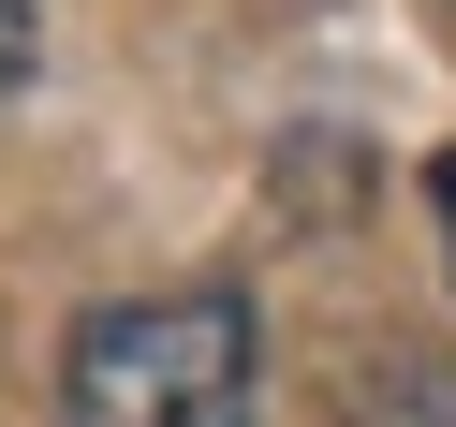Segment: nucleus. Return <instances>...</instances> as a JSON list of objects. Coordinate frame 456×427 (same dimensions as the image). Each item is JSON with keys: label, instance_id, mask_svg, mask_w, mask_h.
<instances>
[{"label": "nucleus", "instance_id": "1", "mask_svg": "<svg viewBox=\"0 0 456 427\" xmlns=\"http://www.w3.org/2000/svg\"><path fill=\"white\" fill-rule=\"evenodd\" d=\"M250 295L191 280V295H118L60 339V427H250Z\"/></svg>", "mask_w": 456, "mask_h": 427}, {"label": "nucleus", "instance_id": "2", "mask_svg": "<svg viewBox=\"0 0 456 427\" xmlns=\"http://www.w3.org/2000/svg\"><path fill=\"white\" fill-rule=\"evenodd\" d=\"M30 60H45V15H30V0H0V103L30 89Z\"/></svg>", "mask_w": 456, "mask_h": 427}, {"label": "nucleus", "instance_id": "3", "mask_svg": "<svg viewBox=\"0 0 456 427\" xmlns=\"http://www.w3.org/2000/svg\"><path fill=\"white\" fill-rule=\"evenodd\" d=\"M427 207H442V250H456V148L427 162Z\"/></svg>", "mask_w": 456, "mask_h": 427}]
</instances>
